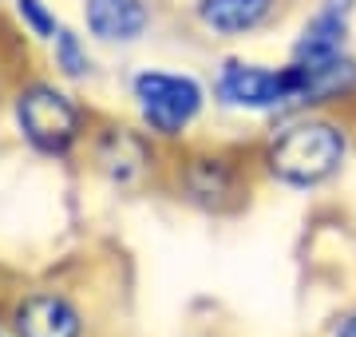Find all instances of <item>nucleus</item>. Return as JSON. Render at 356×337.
I'll list each match as a JSON object with an SVG mask.
<instances>
[{
	"mask_svg": "<svg viewBox=\"0 0 356 337\" xmlns=\"http://www.w3.org/2000/svg\"><path fill=\"white\" fill-rule=\"evenodd\" d=\"M344 155H348V139L337 123L325 119H305V123H293L269 143L266 163L269 175L285 187H321L325 179H332L341 171Z\"/></svg>",
	"mask_w": 356,
	"mask_h": 337,
	"instance_id": "f257e3e1",
	"label": "nucleus"
},
{
	"mask_svg": "<svg viewBox=\"0 0 356 337\" xmlns=\"http://www.w3.org/2000/svg\"><path fill=\"white\" fill-rule=\"evenodd\" d=\"M16 123L24 131V139L44 151V155H64L79 135V111L64 91L36 84V88L20 91L16 100Z\"/></svg>",
	"mask_w": 356,
	"mask_h": 337,
	"instance_id": "f03ea898",
	"label": "nucleus"
},
{
	"mask_svg": "<svg viewBox=\"0 0 356 337\" xmlns=\"http://www.w3.org/2000/svg\"><path fill=\"white\" fill-rule=\"evenodd\" d=\"M135 100L147 119V127L159 135H178L198 111H202V88L191 76H166V72H143L135 79Z\"/></svg>",
	"mask_w": 356,
	"mask_h": 337,
	"instance_id": "7ed1b4c3",
	"label": "nucleus"
},
{
	"mask_svg": "<svg viewBox=\"0 0 356 337\" xmlns=\"http://www.w3.org/2000/svg\"><path fill=\"white\" fill-rule=\"evenodd\" d=\"M218 100L226 107H242V111H273V107H289L293 88H289V68H257L242 60H226L218 72Z\"/></svg>",
	"mask_w": 356,
	"mask_h": 337,
	"instance_id": "20e7f679",
	"label": "nucleus"
},
{
	"mask_svg": "<svg viewBox=\"0 0 356 337\" xmlns=\"http://www.w3.org/2000/svg\"><path fill=\"white\" fill-rule=\"evenodd\" d=\"M293 107L332 104L356 91V60L353 56H329V60H293L289 64Z\"/></svg>",
	"mask_w": 356,
	"mask_h": 337,
	"instance_id": "39448f33",
	"label": "nucleus"
},
{
	"mask_svg": "<svg viewBox=\"0 0 356 337\" xmlns=\"http://www.w3.org/2000/svg\"><path fill=\"white\" fill-rule=\"evenodd\" d=\"M16 337H79V313L60 294H32L16 306Z\"/></svg>",
	"mask_w": 356,
	"mask_h": 337,
	"instance_id": "423d86ee",
	"label": "nucleus"
},
{
	"mask_svg": "<svg viewBox=\"0 0 356 337\" xmlns=\"http://www.w3.org/2000/svg\"><path fill=\"white\" fill-rule=\"evenodd\" d=\"M88 28L107 44H127L143 36L147 28V8L143 0H88Z\"/></svg>",
	"mask_w": 356,
	"mask_h": 337,
	"instance_id": "0eeeda50",
	"label": "nucleus"
},
{
	"mask_svg": "<svg viewBox=\"0 0 356 337\" xmlns=\"http://www.w3.org/2000/svg\"><path fill=\"white\" fill-rule=\"evenodd\" d=\"M273 13V0H198V20L222 36H242L266 24Z\"/></svg>",
	"mask_w": 356,
	"mask_h": 337,
	"instance_id": "6e6552de",
	"label": "nucleus"
},
{
	"mask_svg": "<svg viewBox=\"0 0 356 337\" xmlns=\"http://www.w3.org/2000/svg\"><path fill=\"white\" fill-rule=\"evenodd\" d=\"M344 36H348V13L321 4V13L313 16L293 48V60H329V56L344 52Z\"/></svg>",
	"mask_w": 356,
	"mask_h": 337,
	"instance_id": "1a4fd4ad",
	"label": "nucleus"
},
{
	"mask_svg": "<svg viewBox=\"0 0 356 337\" xmlns=\"http://www.w3.org/2000/svg\"><path fill=\"white\" fill-rule=\"evenodd\" d=\"M95 159H99V167L107 171L115 182H135L143 171H147V163H151L147 143H143L135 131H107L99 139Z\"/></svg>",
	"mask_w": 356,
	"mask_h": 337,
	"instance_id": "9d476101",
	"label": "nucleus"
},
{
	"mask_svg": "<svg viewBox=\"0 0 356 337\" xmlns=\"http://www.w3.org/2000/svg\"><path fill=\"white\" fill-rule=\"evenodd\" d=\"M56 64L64 68L67 76H83V72H88V52H83V48H79V40L72 36V32H67V28H60V32H56Z\"/></svg>",
	"mask_w": 356,
	"mask_h": 337,
	"instance_id": "9b49d317",
	"label": "nucleus"
},
{
	"mask_svg": "<svg viewBox=\"0 0 356 337\" xmlns=\"http://www.w3.org/2000/svg\"><path fill=\"white\" fill-rule=\"evenodd\" d=\"M16 13H20V20H28V24H32V32H36V36H48L51 40L56 32H60V28H56V20H51V13L40 4V0H16Z\"/></svg>",
	"mask_w": 356,
	"mask_h": 337,
	"instance_id": "f8f14e48",
	"label": "nucleus"
},
{
	"mask_svg": "<svg viewBox=\"0 0 356 337\" xmlns=\"http://www.w3.org/2000/svg\"><path fill=\"white\" fill-rule=\"evenodd\" d=\"M332 337H356V313H348V318L337 325V334H332Z\"/></svg>",
	"mask_w": 356,
	"mask_h": 337,
	"instance_id": "ddd939ff",
	"label": "nucleus"
}]
</instances>
